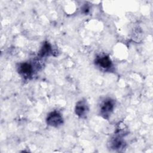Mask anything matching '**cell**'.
<instances>
[{"mask_svg": "<svg viewBox=\"0 0 153 153\" xmlns=\"http://www.w3.org/2000/svg\"><path fill=\"white\" fill-rule=\"evenodd\" d=\"M115 101L111 98L105 99L100 104V114L103 118L108 119L113 112Z\"/></svg>", "mask_w": 153, "mask_h": 153, "instance_id": "6da1fadb", "label": "cell"}, {"mask_svg": "<svg viewBox=\"0 0 153 153\" xmlns=\"http://www.w3.org/2000/svg\"><path fill=\"white\" fill-rule=\"evenodd\" d=\"M46 122L48 126L57 127L63 124V117L59 112L53 111L48 114L46 118Z\"/></svg>", "mask_w": 153, "mask_h": 153, "instance_id": "7a4b0ae2", "label": "cell"}, {"mask_svg": "<svg viewBox=\"0 0 153 153\" xmlns=\"http://www.w3.org/2000/svg\"><path fill=\"white\" fill-rule=\"evenodd\" d=\"M96 65L104 70H109L112 65L111 60L106 55L97 56L95 59Z\"/></svg>", "mask_w": 153, "mask_h": 153, "instance_id": "3957f363", "label": "cell"}, {"mask_svg": "<svg viewBox=\"0 0 153 153\" xmlns=\"http://www.w3.org/2000/svg\"><path fill=\"white\" fill-rule=\"evenodd\" d=\"M88 106L85 100H81L76 103L75 112L77 116L80 118H85L88 112Z\"/></svg>", "mask_w": 153, "mask_h": 153, "instance_id": "277c9868", "label": "cell"}, {"mask_svg": "<svg viewBox=\"0 0 153 153\" xmlns=\"http://www.w3.org/2000/svg\"><path fill=\"white\" fill-rule=\"evenodd\" d=\"M17 71L19 74L25 78H29L33 73V68L30 63L24 62L19 65Z\"/></svg>", "mask_w": 153, "mask_h": 153, "instance_id": "5b68a950", "label": "cell"}, {"mask_svg": "<svg viewBox=\"0 0 153 153\" xmlns=\"http://www.w3.org/2000/svg\"><path fill=\"white\" fill-rule=\"evenodd\" d=\"M123 136L115 134V136L110 140V147L114 150H120L124 147L125 142L122 139Z\"/></svg>", "mask_w": 153, "mask_h": 153, "instance_id": "8992f818", "label": "cell"}, {"mask_svg": "<svg viewBox=\"0 0 153 153\" xmlns=\"http://www.w3.org/2000/svg\"><path fill=\"white\" fill-rule=\"evenodd\" d=\"M53 49L51 47V45L48 42H45L43 44L42 48H41L39 51V55L41 57H45V56H48L51 54H53Z\"/></svg>", "mask_w": 153, "mask_h": 153, "instance_id": "52a82bcc", "label": "cell"}]
</instances>
